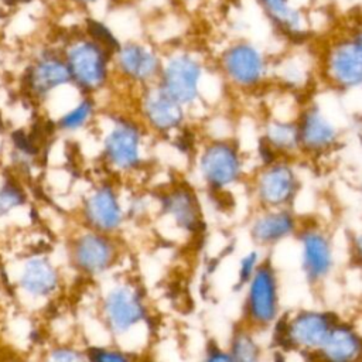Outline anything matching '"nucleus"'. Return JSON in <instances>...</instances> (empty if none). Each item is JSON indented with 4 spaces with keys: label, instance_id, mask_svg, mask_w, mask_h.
I'll return each mask as SVG.
<instances>
[{
    "label": "nucleus",
    "instance_id": "obj_1",
    "mask_svg": "<svg viewBox=\"0 0 362 362\" xmlns=\"http://www.w3.org/2000/svg\"><path fill=\"white\" fill-rule=\"evenodd\" d=\"M14 284L18 294L30 301L51 297L59 286V274L52 262L42 255L21 259L14 270Z\"/></svg>",
    "mask_w": 362,
    "mask_h": 362
},
{
    "label": "nucleus",
    "instance_id": "obj_2",
    "mask_svg": "<svg viewBox=\"0 0 362 362\" xmlns=\"http://www.w3.org/2000/svg\"><path fill=\"white\" fill-rule=\"evenodd\" d=\"M71 81L79 86L92 89L100 85L106 74V52L95 42H76L64 57Z\"/></svg>",
    "mask_w": 362,
    "mask_h": 362
},
{
    "label": "nucleus",
    "instance_id": "obj_3",
    "mask_svg": "<svg viewBox=\"0 0 362 362\" xmlns=\"http://www.w3.org/2000/svg\"><path fill=\"white\" fill-rule=\"evenodd\" d=\"M68 82H71V76L64 57L49 51L28 65L24 79L28 93L34 98H45Z\"/></svg>",
    "mask_w": 362,
    "mask_h": 362
},
{
    "label": "nucleus",
    "instance_id": "obj_4",
    "mask_svg": "<svg viewBox=\"0 0 362 362\" xmlns=\"http://www.w3.org/2000/svg\"><path fill=\"white\" fill-rule=\"evenodd\" d=\"M199 66L188 57L173 59L164 75V90L178 103L189 102L197 95Z\"/></svg>",
    "mask_w": 362,
    "mask_h": 362
},
{
    "label": "nucleus",
    "instance_id": "obj_5",
    "mask_svg": "<svg viewBox=\"0 0 362 362\" xmlns=\"http://www.w3.org/2000/svg\"><path fill=\"white\" fill-rule=\"evenodd\" d=\"M202 171L214 187L233 181L239 171L236 153L226 144H214L202 157Z\"/></svg>",
    "mask_w": 362,
    "mask_h": 362
},
{
    "label": "nucleus",
    "instance_id": "obj_6",
    "mask_svg": "<svg viewBox=\"0 0 362 362\" xmlns=\"http://www.w3.org/2000/svg\"><path fill=\"white\" fill-rule=\"evenodd\" d=\"M249 307L252 317L259 322L270 321L276 314V284L270 270L260 269L250 286Z\"/></svg>",
    "mask_w": 362,
    "mask_h": 362
},
{
    "label": "nucleus",
    "instance_id": "obj_7",
    "mask_svg": "<svg viewBox=\"0 0 362 362\" xmlns=\"http://www.w3.org/2000/svg\"><path fill=\"white\" fill-rule=\"evenodd\" d=\"M106 313L116 329H127L143 318V307L130 290L117 288L112 291L106 301Z\"/></svg>",
    "mask_w": 362,
    "mask_h": 362
},
{
    "label": "nucleus",
    "instance_id": "obj_8",
    "mask_svg": "<svg viewBox=\"0 0 362 362\" xmlns=\"http://www.w3.org/2000/svg\"><path fill=\"white\" fill-rule=\"evenodd\" d=\"M335 318L328 314L305 313L298 315L288 327V335L291 341L300 342L308 346L322 345L328 332L334 327Z\"/></svg>",
    "mask_w": 362,
    "mask_h": 362
},
{
    "label": "nucleus",
    "instance_id": "obj_9",
    "mask_svg": "<svg viewBox=\"0 0 362 362\" xmlns=\"http://www.w3.org/2000/svg\"><path fill=\"white\" fill-rule=\"evenodd\" d=\"M74 259L86 272H100L110 263L112 246L100 236L85 235L75 243Z\"/></svg>",
    "mask_w": 362,
    "mask_h": 362
},
{
    "label": "nucleus",
    "instance_id": "obj_10",
    "mask_svg": "<svg viewBox=\"0 0 362 362\" xmlns=\"http://www.w3.org/2000/svg\"><path fill=\"white\" fill-rule=\"evenodd\" d=\"M225 66L236 82L249 85L259 79L262 72V59L253 48L247 45H238L226 54Z\"/></svg>",
    "mask_w": 362,
    "mask_h": 362
},
{
    "label": "nucleus",
    "instance_id": "obj_11",
    "mask_svg": "<svg viewBox=\"0 0 362 362\" xmlns=\"http://www.w3.org/2000/svg\"><path fill=\"white\" fill-rule=\"evenodd\" d=\"M361 42H348L339 45L331 58V69L335 78L344 85H356L362 78Z\"/></svg>",
    "mask_w": 362,
    "mask_h": 362
},
{
    "label": "nucleus",
    "instance_id": "obj_12",
    "mask_svg": "<svg viewBox=\"0 0 362 362\" xmlns=\"http://www.w3.org/2000/svg\"><path fill=\"white\" fill-rule=\"evenodd\" d=\"M139 136L134 127L122 124L116 127L106 140V150L110 160L120 167H130L137 161Z\"/></svg>",
    "mask_w": 362,
    "mask_h": 362
},
{
    "label": "nucleus",
    "instance_id": "obj_13",
    "mask_svg": "<svg viewBox=\"0 0 362 362\" xmlns=\"http://www.w3.org/2000/svg\"><path fill=\"white\" fill-rule=\"evenodd\" d=\"M322 346L329 362H351L359 352V339L346 327H332Z\"/></svg>",
    "mask_w": 362,
    "mask_h": 362
},
{
    "label": "nucleus",
    "instance_id": "obj_14",
    "mask_svg": "<svg viewBox=\"0 0 362 362\" xmlns=\"http://www.w3.org/2000/svg\"><path fill=\"white\" fill-rule=\"evenodd\" d=\"M86 214L95 226L109 230L119 225L120 211L115 195L110 189L102 188L88 202Z\"/></svg>",
    "mask_w": 362,
    "mask_h": 362
},
{
    "label": "nucleus",
    "instance_id": "obj_15",
    "mask_svg": "<svg viewBox=\"0 0 362 362\" xmlns=\"http://www.w3.org/2000/svg\"><path fill=\"white\" fill-rule=\"evenodd\" d=\"M146 112L150 122L158 129H170L181 120L180 103L173 99L164 89L153 92L146 105Z\"/></svg>",
    "mask_w": 362,
    "mask_h": 362
},
{
    "label": "nucleus",
    "instance_id": "obj_16",
    "mask_svg": "<svg viewBox=\"0 0 362 362\" xmlns=\"http://www.w3.org/2000/svg\"><path fill=\"white\" fill-rule=\"evenodd\" d=\"M294 192L293 173L283 165L273 167L260 181V195L270 204L286 202Z\"/></svg>",
    "mask_w": 362,
    "mask_h": 362
},
{
    "label": "nucleus",
    "instance_id": "obj_17",
    "mask_svg": "<svg viewBox=\"0 0 362 362\" xmlns=\"http://www.w3.org/2000/svg\"><path fill=\"white\" fill-rule=\"evenodd\" d=\"M304 266L310 277L324 276L331 266V252L327 240L318 233L304 236Z\"/></svg>",
    "mask_w": 362,
    "mask_h": 362
},
{
    "label": "nucleus",
    "instance_id": "obj_18",
    "mask_svg": "<svg viewBox=\"0 0 362 362\" xmlns=\"http://www.w3.org/2000/svg\"><path fill=\"white\" fill-rule=\"evenodd\" d=\"M27 205V192L24 187L11 177H0V225L13 219Z\"/></svg>",
    "mask_w": 362,
    "mask_h": 362
},
{
    "label": "nucleus",
    "instance_id": "obj_19",
    "mask_svg": "<svg viewBox=\"0 0 362 362\" xmlns=\"http://www.w3.org/2000/svg\"><path fill=\"white\" fill-rule=\"evenodd\" d=\"M120 65L127 75L137 79H146L156 72L157 59L143 47L127 45L120 52Z\"/></svg>",
    "mask_w": 362,
    "mask_h": 362
},
{
    "label": "nucleus",
    "instance_id": "obj_20",
    "mask_svg": "<svg viewBox=\"0 0 362 362\" xmlns=\"http://www.w3.org/2000/svg\"><path fill=\"white\" fill-rule=\"evenodd\" d=\"M301 139L311 147H321L332 141L335 133L329 123L318 115V112H308L303 120L300 130Z\"/></svg>",
    "mask_w": 362,
    "mask_h": 362
},
{
    "label": "nucleus",
    "instance_id": "obj_21",
    "mask_svg": "<svg viewBox=\"0 0 362 362\" xmlns=\"http://www.w3.org/2000/svg\"><path fill=\"white\" fill-rule=\"evenodd\" d=\"M294 222L287 214H273L259 219L253 228V235L262 242L277 240L291 232Z\"/></svg>",
    "mask_w": 362,
    "mask_h": 362
},
{
    "label": "nucleus",
    "instance_id": "obj_22",
    "mask_svg": "<svg viewBox=\"0 0 362 362\" xmlns=\"http://www.w3.org/2000/svg\"><path fill=\"white\" fill-rule=\"evenodd\" d=\"M168 211L185 228L194 229L198 225V208L194 197L185 191H178L167 201Z\"/></svg>",
    "mask_w": 362,
    "mask_h": 362
},
{
    "label": "nucleus",
    "instance_id": "obj_23",
    "mask_svg": "<svg viewBox=\"0 0 362 362\" xmlns=\"http://www.w3.org/2000/svg\"><path fill=\"white\" fill-rule=\"evenodd\" d=\"M88 27V33L89 35L93 38L95 44L105 52H113L119 49V42L115 38V35L109 31V28H106L103 24L93 21V20H88L86 23Z\"/></svg>",
    "mask_w": 362,
    "mask_h": 362
},
{
    "label": "nucleus",
    "instance_id": "obj_24",
    "mask_svg": "<svg viewBox=\"0 0 362 362\" xmlns=\"http://www.w3.org/2000/svg\"><path fill=\"white\" fill-rule=\"evenodd\" d=\"M92 112V105L88 100H82L79 105H76L74 109L68 110L65 115H62L58 120V126L62 130H75L81 127L88 116Z\"/></svg>",
    "mask_w": 362,
    "mask_h": 362
},
{
    "label": "nucleus",
    "instance_id": "obj_25",
    "mask_svg": "<svg viewBox=\"0 0 362 362\" xmlns=\"http://www.w3.org/2000/svg\"><path fill=\"white\" fill-rule=\"evenodd\" d=\"M286 1L287 0H262V3L270 10L273 17L277 18L281 25L286 28H294V25L298 23V18L297 14L287 7Z\"/></svg>",
    "mask_w": 362,
    "mask_h": 362
},
{
    "label": "nucleus",
    "instance_id": "obj_26",
    "mask_svg": "<svg viewBox=\"0 0 362 362\" xmlns=\"http://www.w3.org/2000/svg\"><path fill=\"white\" fill-rule=\"evenodd\" d=\"M233 362H256L257 361V348L255 342L247 335H238L233 342Z\"/></svg>",
    "mask_w": 362,
    "mask_h": 362
},
{
    "label": "nucleus",
    "instance_id": "obj_27",
    "mask_svg": "<svg viewBox=\"0 0 362 362\" xmlns=\"http://www.w3.org/2000/svg\"><path fill=\"white\" fill-rule=\"evenodd\" d=\"M296 139H297L296 129L287 124H276L270 132V140H273V143L279 146H284V147L293 146Z\"/></svg>",
    "mask_w": 362,
    "mask_h": 362
},
{
    "label": "nucleus",
    "instance_id": "obj_28",
    "mask_svg": "<svg viewBox=\"0 0 362 362\" xmlns=\"http://www.w3.org/2000/svg\"><path fill=\"white\" fill-rule=\"evenodd\" d=\"M44 362H83L79 352L68 346H58L51 349Z\"/></svg>",
    "mask_w": 362,
    "mask_h": 362
},
{
    "label": "nucleus",
    "instance_id": "obj_29",
    "mask_svg": "<svg viewBox=\"0 0 362 362\" xmlns=\"http://www.w3.org/2000/svg\"><path fill=\"white\" fill-rule=\"evenodd\" d=\"M90 362H129V359L119 352L105 349H89Z\"/></svg>",
    "mask_w": 362,
    "mask_h": 362
},
{
    "label": "nucleus",
    "instance_id": "obj_30",
    "mask_svg": "<svg viewBox=\"0 0 362 362\" xmlns=\"http://www.w3.org/2000/svg\"><path fill=\"white\" fill-rule=\"evenodd\" d=\"M255 263H256V255L255 253L247 255L242 260V264H240V281H246L250 277V274L253 272V267H255Z\"/></svg>",
    "mask_w": 362,
    "mask_h": 362
},
{
    "label": "nucleus",
    "instance_id": "obj_31",
    "mask_svg": "<svg viewBox=\"0 0 362 362\" xmlns=\"http://www.w3.org/2000/svg\"><path fill=\"white\" fill-rule=\"evenodd\" d=\"M206 362H233L230 355H226L219 351H212L206 359Z\"/></svg>",
    "mask_w": 362,
    "mask_h": 362
},
{
    "label": "nucleus",
    "instance_id": "obj_32",
    "mask_svg": "<svg viewBox=\"0 0 362 362\" xmlns=\"http://www.w3.org/2000/svg\"><path fill=\"white\" fill-rule=\"evenodd\" d=\"M260 154H262L264 163L273 161V150H272V147H270L267 143H264V141L260 144Z\"/></svg>",
    "mask_w": 362,
    "mask_h": 362
},
{
    "label": "nucleus",
    "instance_id": "obj_33",
    "mask_svg": "<svg viewBox=\"0 0 362 362\" xmlns=\"http://www.w3.org/2000/svg\"><path fill=\"white\" fill-rule=\"evenodd\" d=\"M4 6H7V7H13V6H20V4H23V3H27V1H30V0H0Z\"/></svg>",
    "mask_w": 362,
    "mask_h": 362
},
{
    "label": "nucleus",
    "instance_id": "obj_34",
    "mask_svg": "<svg viewBox=\"0 0 362 362\" xmlns=\"http://www.w3.org/2000/svg\"><path fill=\"white\" fill-rule=\"evenodd\" d=\"M78 1H90V0H78Z\"/></svg>",
    "mask_w": 362,
    "mask_h": 362
}]
</instances>
